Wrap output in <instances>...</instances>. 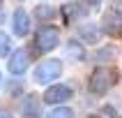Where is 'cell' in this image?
<instances>
[{
	"label": "cell",
	"mask_w": 122,
	"mask_h": 118,
	"mask_svg": "<svg viewBox=\"0 0 122 118\" xmlns=\"http://www.w3.org/2000/svg\"><path fill=\"white\" fill-rule=\"evenodd\" d=\"M117 79H120V72H117L115 67H108V65H99V67H95V69H92V74H90V79H88L90 95L104 97L117 83Z\"/></svg>",
	"instance_id": "6da1fadb"
},
{
	"label": "cell",
	"mask_w": 122,
	"mask_h": 118,
	"mask_svg": "<svg viewBox=\"0 0 122 118\" xmlns=\"http://www.w3.org/2000/svg\"><path fill=\"white\" fill-rule=\"evenodd\" d=\"M62 74V62L55 60V58H48V60H41L32 72V81L39 83V86H48L53 83L58 76Z\"/></svg>",
	"instance_id": "7a4b0ae2"
},
{
	"label": "cell",
	"mask_w": 122,
	"mask_h": 118,
	"mask_svg": "<svg viewBox=\"0 0 122 118\" xmlns=\"http://www.w3.org/2000/svg\"><path fill=\"white\" fill-rule=\"evenodd\" d=\"M60 44V30L55 26H41L35 33V49L39 53H48Z\"/></svg>",
	"instance_id": "3957f363"
},
{
	"label": "cell",
	"mask_w": 122,
	"mask_h": 118,
	"mask_svg": "<svg viewBox=\"0 0 122 118\" xmlns=\"http://www.w3.org/2000/svg\"><path fill=\"white\" fill-rule=\"evenodd\" d=\"M71 97H74V93H71L69 86H65V83H55V86H48V88L44 90L41 102H44V104H51V107H58V104L69 102Z\"/></svg>",
	"instance_id": "277c9868"
},
{
	"label": "cell",
	"mask_w": 122,
	"mask_h": 118,
	"mask_svg": "<svg viewBox=\"0 0 122 118\" xmlns=\"http://www.w3.org/2000/svg\"><path fill=\"white\" fill-rule=\"evenodd\" d=\"M102 33L108 37H122V9L113 7L102 16Z\"/></svg>",
	"instance_id": "5b68a950"
},
{
	"label": "cell",
	"mask_w": 122,
	"mask_h": 118,
	"mask_svg": "<svg viewBox=\"0 0 122 118\" xmlns=\"http://www.w3.org/2000/svg\"><path fill=\"white\" fill-rule=\"evenodd\" d=\"M30 67V53L25 49H16L12 51V56L7 58V72L12 76H23Z\"/></svg>",
	"instance_id": "8992f818"
},
{
	"label": "cell",
	"mask_w": 122,
	"mask_h": 118,
	"mask_svg": "<svg viewBox=\"0 0 122 118\" xmlns=\"http://www.w3.org/2000/svg\"><path fill=\"white\" fill-rule=\"evenodd\" d=\"M12 30L16 37H25L30 33V14L23 9V7H16L12 14Z\"/></svg>",
	"instance_id": "52a82bcc"
},
{
	"label": "cell",
	"mask_w": 122,
	"mask_h": 118,
	"mask_svg": "<svg viewBox=\"0 0 122 118\" xmlns=\"http://www.w3.org/2000/svg\"><path fill=\"white\" fill-rule=\"evenodd\" d=\"M76 35L81 37L85 44H97L99 42V28L95 23H83V26L76 28Z\"/></svg>",
	"instance_id": "ba28073f"
},
{
	"label": "cell",
	"mask_w": 122,
	"mask_h": 118,
	"mask_svg": "<svg viewBox=\"0 0 122 118\" xmlns=\"http://www.w3.org/2000/svg\"><path fill=\"white\" fill-rule=\"evenodd\" d=\"M21 113H23V118H39V97L28 95L21 102Z\"/></svg>",
	"instance_id": "9c48e42d"
},
{
	"label": "cell",
	"mask_w": 122,
	"mask_h": 118,
	"mask_svg": "<svg viewBox=\"0 0 122 118\" xmlns=\"http://www.w3.org/2000/svg\"><path fill=\"white\" fill-rule=\"evenodd\" d=\"M35 16H37V19H41V21H48V19H55V16H58V9L41 2V5L35 7Z\"/></svg>",
	"instance_id": "30bf717a"
},
{
	"label": "cell",
	"mask_w": 122,
	"mask_h": 118,
	"mask_svg": "<svg viewBox=\"0 0 122 118\" xmlns=\"http://www.w3.org/2000/svg\"><path fill=\"white\" fill-rule=\"evenodd\" d=\"M83 14H85V9L78 7V5H65V7H62V16H65L67 23H71L74 16H83Z\"/></svg>",
	"instance_id": "8fae6325"
},
{
	"label": "cell",
	"mask_w": 122,
	"mask_h": 118,
	"mask_svg": "<svg viewBox=\"0 0 122 118\" xmlns=\"http://www.w3.org/2000/svg\"><path fill=\"white\" fill-rule=\"evenodd\" d=\"M67 51H69L71 58H76V60H83V58H85V49H83L81 42H76V39H71L67 44Z\"/></svg>",
	"instance_id": "7c38bea8"
},
{
	"label": "cell",
	"mask_w": 122,
	"mask_h": 118,
	"mask_svg": "<svg viewBox=\"0 0 122 118\" xmlns=\"http://www.w3.org/2000/svg\"><path fill=\"white\" fill-rule=\"evenodd\" d=\"M9 53H12V37L0 30V58L2 56H9Z\"/></svg>",
	"instance_id": "4fadbf2b"
},
{
	"label": "cell",
	"mask_w": 122,
	"mask_h": 118,
	"mask_svg": "<svg viewBox=\"0 0 122 118\" xmlns=\"http://www.w3.org/2000/svg\"><path fill=\"white\" fill-rule=\"evenodd\" d=\"M48 118H74V111L69 109V107H62V104H58L51 113H48Z\"/></svg>",
	"instance_id": "5bb4252c"
},
{
	"label": "cell",
	"mask_w": 122,
	"mask_h": 118,
	"mask_svg": "<svg viewBox=\"0 0 122 118\" xmlns=\"http://www.w3.org/2000/svg\"><path fill=\"white\" fill-rule=\"evenodd\" d=\"M113 56H115V51L108 46V49H99V51L95 53V58L97 60H108V58H113Z\"/></svg>",
	"instance_id": "9a60e30c"
},
{
	"label": "cell",
	"mask_w": 122,
	"mask_h": 118,
	"mask_svg": "<svg viewBox=\"0 0 122 118\" xmlns=\"http://www.w3.org/2000/svg\"><path fill=\"white\" fill-rule=\"evenodd\" d=\"M85 5H88V7H99L102 0H85Z\"/></svg>",
	"instance_id": "2e32d148"
},
{
	"label": "cell",
	"mask_w": 122,
	"mask_h": 118,
	"mask_svg": "<svg viewBox=\"0 0 122 118\" xmlns=\"http://www.w3.org/2000/svg\"><path fill=\"white\" fill-rule=\"evenodd\" d=\"M0 118H14L9 111H5V109H0Z\"/></svg>",
	"instance_id": "e0dca14e"
},
{
	"label": "cell",
	"mask_w": 122,
	"mask_h": 118,
	"mask_svg": "<svg viewBox=\"0 0 122 118\" xmlns=\"http://www.w3.org/2000/svg\"><path fill=\"white\" fill-rule=\"evenodd\" d=\"M0 23H2V7H0Z\"/></svg>",
	"instance_id": "ac0fdd59"
},
{
	"label": "cell",
	"mask_w": 122,
	"mask_h": 118,
	"mask_svg": "<svg viewBox=\"0 0 122 118\" xmlns=\"http://www.w3.org/2000/svg\"><path fill=\"white\" fill-rule=\"evenodd\" d=\"M85 118H99V116H85Z\"/></svg>",
	"instance_id": "d6986e66"
},
{
	"label": "cell",
	"mask_w": 122,
	"mask_h": 118,
	"mask_svg": "<svg viewBox=\"0 0 122 118\" xmlns=\"http://www.w3.org/2000/svg\"><path fill=\"white\" fill-rule=\"evenodd\" d=\"M0 83H2V76H0Z\"/></svg>",
	"instance_id": "ffe728a7"
}]
</instances>
